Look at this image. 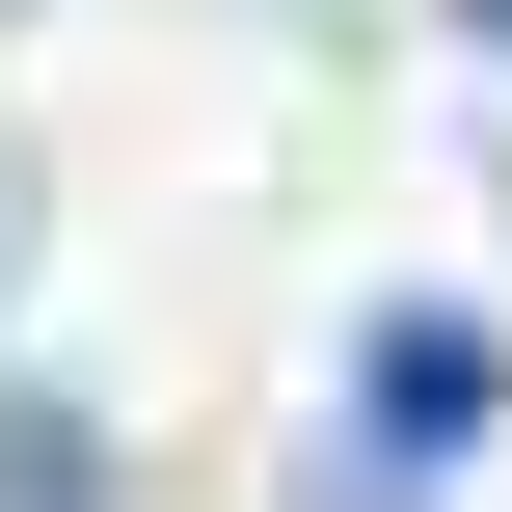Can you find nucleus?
Here are the masks:
<instances>
[{
	"instance_id": "f257e3e1",
	"label": "nucleus",
	"mask_w": 512,
	"mask_h": 512,
	"mask_svg": "<svg viewBox=\"0 0 512 512\" xmlns=\"http://www.w3.org/2000/svg\"><path fill=\"white\" fill-rule=\"evenodd\" d=\"M351 459H378V486L486 459V324H459V297H378V324H351Z\"/></svg>"
},
{
	"instance_id": "f03ea898",
	"label": "nucleus",
	"mask_w": 512,
	"mask_h": 512,
	"mask_svg": "<svg viewBox=\"0 0 512 512\" xmlns=\"http://www.w3.org/2000/svg\"><path fill=\"white\" fill-rule=\"evenodd\" d=\"M0 512H108V432H81L54 378H0Z\"/></svg>"
},
{
	"instance_id": "7ed1b4c3",
	"label": "nucleus",
	"mask_w": 512,
	"mask_h": 512,
	"mask_svg": "<svg viewBox=\"0 0 512 512\" xmlns=\"http://www.w3.org/2000/svg\"><path fill=\"white\" fill-rule=\"evenodd\" d=\"M297 512H432V486H378V459H297Z\"/></svg>"
},
{
	"instance_id": "20e7f679",
	"label": "nucleus",
	"mask_w": 512,
	"mask_h": 512,
	"mask_svg": "<svg viewBox=\"0 0 512 512\" xmlns=\"http://www.w3.org/2000/svg\"><path fill=\"white\" fill-rule=\"evenodd\" d=\"M0 297H27V162H0Z\"/></svg>"
},
{
	"instance_id": "39448f33",
	"label": "nucleus",
	"mask_w": 512,
	"mask_h": 512,
	"mask_svg": "<svg viewBox=\"0 0 512 512\" xmlns=\"http://www.w3.org/2000/svg\"><path fill=\"white\" fill-rule=\"evenodd\" d=\"M459 27H486V54H512V0H459Z\"/></svg>"
}]
</instances>
